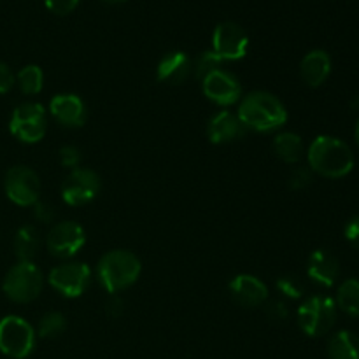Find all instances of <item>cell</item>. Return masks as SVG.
<instances>
[{"mask_svg": "<svg viewBox=\"0 0 359 359\" xmlns=\"http://www.w3.org/2000/svg\"><path fill=\"white\" fill-rule=\"evenodd\" d=\"M238 119L245 130L255 132H276L287 121V111L283 102L269 91H251L242 98L237 111Z\"/></svg>", "mask_w": 359, "mask_h": 359, "instance_id": "6da1fadb", "label": "cell"}, {"mask_svg": "<svg viewBox=\"0 0 359 359\" xmlns=\"http://www.w3.org/2000/svg\"><path fill=\"white\" fill-rule=\"evenodd\" d=\"M309 168L328 179H340L354 168V154L344 140L330 135H319L307 151Z\"/></svg>", "mask_w": 359, "mask_h": 359, "instance_id": "7a4b0ae2", "label": "cell"}, {"mask_svg": "<svg viewBox=\"0 0 359 359\" xmlns=\"http://www.w3.org/2000/svg\"><path fill=\"white\" fill-rule=\"evenodd\" d=\"M140 259L133 252L114 249L100 258L97 265V277L107 293L116 294L135 284L140 277Z\"/></svg>", "mask_w": 359, "mask_h": 359, "instance_id": "3957f363", "label": "cell"}, {"mask_svg": "<svg viewBox=\"0 0 359 359\" xmlns=\"http://www.w3.org/2000/svg\"><path fill=\"white\" fill-rule=\"evenodd\" d=\"M44 276L34 262H18L4 277L2 290L14 304H30L42 293Z\"/></svg>", "mask_w": 359, "mask_h": 359, "instance_id": "277c9868", "label": "cell"}, {"mask_svg": "<svg viewBox=\"0 0 359 359\" xmlns=\"http://www.w3.org/2000/svg\"><path fill=\"white\" fill-rule=\"evenodd\" d=\"M35 347V330L20 316L0 319V351L13 359H25Z\"/></svg>", "mask_w": 359, "mask_h": 359, "instance_id": "5b68a950", "label": "cell"}, {"mask_svg": "<svg viewBox=\"0 0 359 359\" xmlns=\"http://www.w3.org/2000/svg\"><path fill=\"white\" fill-rule=\"evenodd\" d=\"M337 305L328 297H311L298 309V325L309 337H323L335 326Z\"/></svg>", "mask_w": 359, "mask_h": 359, "instance_id": "8992f818", "label": "cell"}, {"mask_svg": "<svg viewBox=\"0 0 359 359\" xmlns=\"http://www.w3.org/2000/svg\"><path fill=\"white\" fill-rule=\"evenodd\" d=\"M9 130L21 142H41L46 135V130H48L46 109L37 102H27V104L18 105L11 116Z\"/></svg>", "mask_w": 359, "mask_h": 359, "instance_id": "52a82bcc", "label": "cell"}, {"mask_svg": "<svg viewBox=\"0 0 359 359\" xmlns=\"http://www.w3.org/2000/svg\"><path fill=\"white\" fill-rule=\"evenodd\" d=\"M7 198L20 207H34L41 196V179L28 167H13L4 179Z\"/></svg>", "mask_w": 359, "mask_h": 359, "instance_id": "ba28073f", "label": "cell"}, {"mask_svg": "<svg viewBox=\"0 0 359 359\" xmlns=\"http://www.w3.org/2000/svg\"><path fill=\"white\" fill-rule=\"evenodd\" d=\"M102 189L100 175L90 168H74L62 184V198L67 205L81 207L93 202Z\"/></svg>", "mask_w": 359, "mask_h": 359, "instance_id": "9c48e42d", "label": "cell"}, {"mask_svg": "<svg viewBox=\"0 0 359 359\" xmlns=\"http://www.w3.org/2000/svg\"><path fill=\"white\" fill-rule=\"evenodd\" d=\"M48 283L65 298H77L91 283V269L86 263L67 262L49 272Z\"/></svg>", "mask_w": 359, "mask_h": 359, "instance_id": "30bf717a", "label": "cell"}, {"mask_svg": "<svg viewBox=\"0 0 359 359\" xmlns=\"http://www.w3.org/2000/svg\"><path fill=\"white\" fill-rule=\"evenodd\" d=\"M86 244V231L76 221H62L49 230L46 248L55 258L69 259L76 256Z\"/></svg>", "mask_w": 359, "mask_h": 359, "instance_id": "8fae6325", "label": "cell"}, {"mask_svg": "<svg viewBox=\"0 0 359 359\" xmlns=\"http://www.w3.org/2000/svg\"><path fill=\"white\" fill-rule=\"evenodd\" d=\"M249 37L241 25L224 21L216 27L212 34V51L223 62H237L248 55Z\"/></svg>", "mask_w": 359, "mask_h": 359, "instance_id": "7c38bea8", "label": "cell"}, {"mask_svg": "<svg viewBox=\"0 0 359 359\" xmlns=\"http://www.w3.org/2000/svg\"><path fill=\"white\" fill-rule=\"evenodd\" d=\"M202 91L210 102L223 105V107L237 104L242 97V88L238 79L224 69L214 70L212 74L203 77Z\"/></svg>", "mask_w": 359, "mask_h": 359, "instance_id": "4fadbf2b", "label": "cell"}, {"mask_svg": "<svg viewBox=\"0 0 359 359\" xmlns=\"http://www.w3.org/2000/svg\"><path fill=\"white\" fill-rule=\"evenodd\" d=\"M49 112L53 118L67 128H79L86 123L88 111L81 97L74 93H62L56 95L49 102Z\"/></svg>", "mask_w": 359, "mask_h": 359, "instance_id": "5bb4252c", "label": "cell"}, {"mask_svg": "<svg viewBox=\"0 0 359 359\" xmlns=\"http://www.w3.org/2000/svg\"><path fill=\"white\" fill-rule=\"evenodd\" d=\"M230 293L241 307L255 309L265 304L269 298V287L258 277L241 273L230 283Z\"/></svg>", "mask_w": 359, "mask_h": 359, "instance_id": "9a60e30c", "label": "cell"}, {"mask_svg": "<svg viewBox=\"0 0 359 359\" xmlns=\"http://www.w3.org/2000/svg\"><path fill=\"white\" fill-rule=\"evenodd\" d=\"M245 133L244 125L237 114L230 111H219L210 118L207 125V135L212 144H230L242 139Z\"/></svg>", "mask_w": 359, "mask_h": 359, "instance_id": "2e32d148", "label": "cell"}, {"mask_svg": "<svg viewBox=\"0 0 359 359\" xmlns=\"http://www.w3.org/2000/svg\"><path fill=\"white\" fill-rule=\"evenodd\" d=\"M307 276L319 286L332 287L340 276L339 259L326 249H318L309 256Z\"/></svg>", "mask_w": 359, "mask_h": 359, "instance_id": "e0dca14e", "label": "cell"}, {"mask_svg": "<svg viewBox=\"0 0 359 359\" xmlns=\"http://www.w3.org/2000/svg\"><path fill=\"white\" fill-rule=\"evenodd\" d=\"M193 62L186 53L172 51L167 53L160 60L156 69V77L160 83L167 84H181L191 76Z\"/></svg>", "mask_w": 359, "mask_h": 359, "instance_id": "ac0fdd59", "label": "cell"}, {"mask_svg": "<svg viewBox=\"0 0 359 359\" xmlns=\"http://www.w3.org/2000/svg\"><path fill=\"white\" fill-rule=\"evenodd\" d=\"M330 72H332V58L323 49H314L302 60L300 74L307 86L319 88L328 79Z\"/></svg>", "mask_w": 359, "mask_h": 359, "instance_id": "d6986e66", "label": "cell"}, {"mask_svg": "<svg viewBox=\"0 0 359 359\" xmlns=\"http://www.w3.org/2000/svg\"><path fill=\"white\" fill-rule=\"evenodd\" d=\"M273 153L284 161V163L294 165L304 158V140L298 133L283 132L277 133L273 139Z\"/></svg>", "mask_w": 359, "mask_h": 359, "instance_id": "ffe728a7", "label": "cell"}, {"mask_svg": "<svg viewBox=\"0 0 359 359\" xmlns=\"http://www.w3.org/2000/svg\"><path fill=\"white\" fill-rule=\"evenodd\" d=\"M41 248V237H39L37 228L27 224L21 226L14 235V255L18 262H32Z\"/></svg>", "mask_w": 359, "mask_h": 359, "instance_id": "44dd1931", "label": "cell"}, {"mask_svg": "<svg viewBox=\"0 0 359 359\" xmlns=\"http://www.w3.org/2000/svg\"><path fill=\"white\" fill-rule=\"evenodd\" d=\"M328 356L330 359H359V337L347 330L335 333L328 342Z\"/></svg>", "mask_w": 359, "mask_h": 359, "instance_id": "7402d4cb", "label": "cell"}, {"mask_svg": "<svg viewBox=\"0 0 359 359\" xmlns=\"http://www.w3.org/2000/svg\"><path fill=\"white\" fill-rule=\"evenodd\" d=\"M337 309L351 318H359V280L347 279L344 280L337 291Z\"/></svg>", "mask_w": 359, "mask_h": 359, "instance_id": "603a6c76", "label": "cell"}, {"mask_svg": "<svg viewBox=\"0 0 359 359\" xmlns=\"http://www.w3.org/2000/svg\"><path fill=\"white\" fill-rule=\"evenodd\" d=\"M16 83L20 86L21 93L25 95H37L44 86V74L37 65H27L18 72Z\"/></svg>", "mask_w": 359, "mask_h": 359, "instance_id": "cb8c5ba5", "label": "cell"}, {"mask_svg": "<svg viewBox=\"0 0 359 359\" xmlns=\"http://www.w3.org/2000/svg\"><path fill=\"white\" fill-rule=\"evenodd\" d=\"M67 330L65 316L60 312H48L39 323V337L41 339H56Z\"/></svg>", "mask_w": 359, "mask_h": 359, "instance_id": "d4e9b609", "label": "cell"}, {"mask_svg": "<svg viewBox=\"0 0 359 359\" xmlns=\"http://www.w3.org/2000/svg\"><path fill=\"white\" fill-rule=\"evenodd\" d=\"M223 60H221L214 51L202 53V55L195 60V63H193V70H195L196 79L202 81L203 77L212 74L214 70H219L221 67H223Z\"/></svg>", "mask_w": 359, "mask_h": 359, "instance_id": "484cf974", "label": "cell"}, {"mask_svg": "<svg viewBox=\"0 0 359 359\" xmlns=\"http://www.w3.org/2000/svg\"><path fill=\"white\" fill-rule=\"evenodd\" d=\"M276 287L280 291V294L290 300H298L305 294V284L297 276H283L277 279Z\"/></svg>", "mask_w": 359, "mask_h": 359, "instance_id": "4316f807", "label": "cell"}, {"mask_svg": "<svg viewBox=\"0 0 359 359\" xmlns=\"http://www.w3.org/2000/svg\"><path fill=\"white\" fill-rule=\"evenodd\" d=\"M312 170L309 167H298L291 172L290 175V188L291 189H304L311 186Z\"/></svg>", "mask_w": 359, "mask_h": 359, "instance_id": "83f0119b", "label": "cell"}, {"mask_svg": "<svg viewBox=\"0 0 359 359\" xmlns=\"http://www.w3.org/2000/svg\"><path fill=\"white\" fill-rule=\"evenodd\" d=\"M44 4L56 16H67L79 6V0H44Z\"/></svg>", "mask_w": 359, "mask_h": 359, "instance_id": "f1b7e54d", "label": "cell"}, {"mask_svg": "<svg viewBox=\"0 0 359 359\" xmlns=\"http://www.w3.org/2000/svg\"><path fill=\"white\" fill-rule=\"evenodd\" d=\"M60 163L67 168H77L81 163V151L76 146H63L60 149Z\"/></svg>", "mask_w": 359, "mask_h": 359, "instance_id": "f546056e", "label": "cell"}, {"mask_svg": "<svg viewBox=\"0 0 359 359\" xmlns=\"http://www.w3.org/2000/svg\"><path fill=\"white\" fill-rule=\"evenodd\" d=\"M265 312H266V316H269L270 321H277V323L284 321V319H286L287 316H290V311H287V305L284 304L283 300L270 302V304L265 307Z\"/></svg>", "mask_w": 359, "mask_h": 359, "instance_id": "4dcf8cb0", "label": "cell"}, {"mask_svg": "<svg viewBox=\"0 0 359 359\" xmlns=\"http://www.w3.org/2000/svg\"><path fill=\"white\" fill-rule=\"evenodd\" d=\"M34 216H35V219L41 221V223L49 224L56 217V210L53 205H49V203L41 202V200H39V202L34 205Z\"/></svg>", "mask_w": 359, "mask_h": 359, "instance_id": "1f68e13d", "label": "cell"}, {"mask_svg": "<svg viewBox=\"0 0 359 359\" xmlns=\"http://www.w3.org/2000/svg\"><path fill=\"white\" fill-rule=\"evenodd\" d=\"M344 233H346L347 242H349L353 248L359 249V214H358V216L351 217V219L347 221Z\"/></svg>", "mask_w": 359, "mask_h": 359, "instance_id": "d6a6232c", "label": "cell"}, {"mask_svg": "<svg viewBox=\"0 0 359 359\" xmlns=\"http://www.w3.org/2000/svg\"><path fill=\"white\" fill-rule=\"evenodd\" d=\"M14 83H16L14 74L11 72V69L6 63L0 62V93H7L14 86Z\"/></svg>", "mask_w": 359, "mask_h": 359, "instance_id": "836d02e7", "label": "cell"}, {"mask_svg": "<svg viewBox=\"0 0 359 359\" xmlns=\"http://www.w3.org/2000/svg\"><path fill=\"white\" fill-rule=\"evenodd\" d=\"M123 311H125V304H123L121 298L116 297V294H111V298L105 304V314L109 318H119L123 314Z\"/></svg>", "mask_w": 359, "mask_h": 359, "instance_id": "e575fe53", "label": "cell"}, {"mask_svg": "<svg viewBox=\"0 0 359 359\" xmlns=\"http://www.w3.org/2000/svg\"><path fill=\"white\" fill-rule=\"evenodd\" d=\"M354 139H356V142H358V146H359V119H358V123H356V128H354Z\"/></svg>", "mask_w": 359, "mask_h": 359, "instance_id": "d590c367", "label": "cell"}, {"mask_svg": "<svg viewBox=\"0 0 359 359\" xmlns=\"http://www.w3.org/2000/svg\"><path fill=\"white\" fill-rule=\"evenodd\" d=\"M102 2H105V4H121V2H125V0H102Z\"/></svg>", "mask_w": 359, "mask_h": 359, "instance_id": "8d00e7d4", "label": "cell"}]
</instances>
